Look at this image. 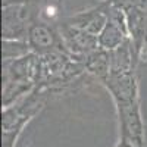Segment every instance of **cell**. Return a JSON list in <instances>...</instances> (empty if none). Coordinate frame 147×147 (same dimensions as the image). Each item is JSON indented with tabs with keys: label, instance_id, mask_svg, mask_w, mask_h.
<instances>
[{
	"label": "cell",
	"instance_id": "6da1fadb",
	"mask_svg": "<svg viewBox=\"0 0 147 147\" xmlns=\"http://www.w3.org/2000/svg\"><path fill=\"white\" fill-rule=\"evenodd\" d=\"M84 75H88L84 62L74 59L66 52L40 56L35 87L47 90L52 96L69 91Z\"/></svg>",
	"mask_w": 147,
	"mask_h": 147
},
{
	"label": "cell",
	"instance_id": "7a4b0ae2",
	"mask_svg": "<svg viewBox=\"0 0 147 147\" xmlns=\"http://www.w3.org/2000/svg\"><path fill=\"white\" fill-rule=\"evenodd\" d=\"M40 56L30 53L13 60H2V107L16 103L37 85Z\"/></svg>",
	"mask_w": 147,
	"mask_h": 147
},
{
	"label": "cell",
	"instance_id": "3957f363",
	"mask_svg": "<svg viewBox=\"0 0 147 147\" xmlns=\"http://www.w3.org/2000/svg\"><path fill=\"white\" fill-rule=\"evenodd\" d=\"M52 94L35 87L16 103L2 107V147H15L25 127L44 109Z\"/></svg>",
	"mask_w": 147,
	"mask_h": 147
},
{
	"label": "cell",
	"instance_id": "277c9868",
	"mask_svg": "<svg viewBox=\"0 0 147 147\" xmlns=\"http://www.w3.org/2000/svg\"><path fill=\"white\" fill-rule=\"evenodd\" d=\"M41 18V7L31 3H10L2 7V37L27 40L31 25Z\"/></svg>",
	"mask_w": 147,
	"mask_h": 147
},
{
	"label": "cell",
	"instance_id": "5b68a950",
	"mask_svg": "<svg viewBox=\"0 0 147 147\" xmlns=\"http://www.w3.org/2000/svg\"><path fill=\"white\" fill-rule=\"evenodd\" d=\"M27 41L31 46L32 53L38 56L56 52H66L59 22H50L41 18L37 19L28 31Z\"/></svg>",
	"mask_w": 147,
	"mask_h": 147
},
{
	"label": "cell",
	"instance_id": "8992f818",
	"mask_svg": "<svg viewBox=\"0 0 147 147\" xmlns=\"http://www.w3.org/2000/svg\"><path fill=\"white\" fill-rule=\"evenodd\" d=\"M119 122V137L132 141L138 147L146 144V127L141 113V100L115 106Z\"/></svg>",
	"mask_w": 147,
	"mask_h": 147
},
{
	"label": "cell",
	"instance_id": "52a82bcc",
	"mask_svg": "<svg viewBox=\"0 0 147 147\" xmlns=\"http://www.w3.org/2000/svg\"><path fill=\"white\" fill-rule=\"evenodd\" d=\"M60 32H62V38L66 47V52L77 60H82L96 52L99 49V38L97 35H93L81 28H77L68 24L63 18L59 22Z\"/></svg>",
	"mask_w": 147,
	"mask_h": 147
},
{
	"label": "cell",
	"instance_id": "ba28073f",
	"mask_svg": "<svg viewBox=\"0 0 147 147\" xmlns=\"http://www.w3.org/2000/svg\"><path fill=\"white\" fill-rule=\"evenodd\" d=\"M115 102V106L140 102V87L137 71L124 74H109V77L102 82Z\"/></svg>",
	"mask_w": 147,
	"mask_h": 147
},
{
	"label": "cell",
	"instance_id": "9c48e42d",
	"mask_svg": "<svg viewBox=\"0 0 147 147\" xmlns=\"http://www.w3.org/2000/svg\"><path fill=\"white\" fill-rule=\"evenodd\" d=\"M107 6L109 5L106 0H100L97 5L78 10L69 16H65L63 19L74 27L81 28L93 35H99L107 22Z\"/></svg>",
	"mask_w": 147,
	"mask_h": 147
},
{
	"label": "cell",
	"instance_id": "30bf717a",
	"mask_svg": "<svg viewBox=\"0 0 147 147\" xmlns=\"http://www.w3.org/2000/svg\"><path fill=\"white\" fill-rule=\"evenodd\" d=\"M84 66L88 75L99 80L102 84L110 74V52L99 47L96 52L88 55L84 60Z\"/></svg>",
	"mask_w": 147,
	"mask_h": 147
},
{
	"label": "cell",
	"instance_id": "8fae6325",
	"mask_svg": "<svg viewBox=\"0 0 147 147\" xmlns=\"http://www.w3.org/2000/svg\"><path fill=\"white\" fill-rule=\"evenodd\" d=\"M3 5L10 3H31L41 7V19L50 22H60V12L63 9V0H2Z\"/></svg>",
	"mask_w": 147,
	"mask_h": 147
},
{
	"label": "cell",
	"instance_id": "7c38bea8",
	"mask_svg": "<svg viewBox=\"0 0 147 147\" xmlns=\"http://www.w3.org/2000/svg\"><path fill=\"white\" fill-rule=\"evenodd\" d=\"M30 53H32V50L27 40H13V38L2 40V60H13L22 56H27Z\"/></svg>",
	"mask_w": 147,
	"mask_h": 147
},
{
	"label": "cell",
	"instance_id": "4fadbf2b",
	"mask_svg": "<svg viewBox=\"0 0 147 147\" xmlns=\"http://www.w3.org/2000/svg\"><path fill=\"white\" fill-rule=\"evenodd\" d=\"M115 147H138V146H136L132 141H129V140H125V138H121L119 137V140H118V143H116V146Z\"/></svg>",
	"mask_w": 147,
	"mask_h": 147
}]
</instances>
